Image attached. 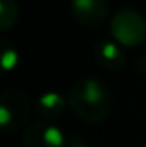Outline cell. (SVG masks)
Segmentation results:
<instances>
[{"label": "cell", "mask_w": 146, "mask_h": 147, "mask_svg": "<svg viewBox=\"0 0 146 147\" xmlns=\"http://www.w3.org/2000/svg\"><path fill=\"white\" fill-rule=\"evenodd\" d=\"M137 71L140 74H143V75H146V53H143L140 58L137 59Z\"/></svg>", "instance_id": "obj_10"}, {"label": "cell", "mask_w": 146, "mask_h": 147, "mask_svg": "<svg viewBox=\"0 0 146 147\" xmlns=\"http://www.w3.org/2000/svg\"><path fill=\"white\" fill-rule=\"evenodd\" d=\"M110 31L124 47H137L146 39V20L134 9H121L110 22Z\"/></svg>", "instance_id": "obj_3"}, {"label": "cell", "mask_w": 146, "mask_h": 147, "mask_svg": "<svg viewBox=\"0 0 146 147\" xmlns=\"http://www.w3.org/2000/svg\"><path fill=\"white\" fill-rule=\"evenodd\" d=\"M22 142L24 147H68L63 131L44 121L27 125Z\"/></svg>", "instance_id": "obj_4"}, {"label": "cell", "mask_w": 146, "mask_h": 147, "mask_svg": "<svg viewBox=\"0 0 146 147\" xmlns=\"http://www.w3.org/2000/svg\"><path fill=\"white\" fill-rule=\"evenodd\" d=\"M68 105L86 124H101L110 114L113 105L112 92L97 78H82L71 86Z\"/></svg>", "instance_id": "obj_1"}, {"label": "cell", "mask_w": 146, "mask_h": 147, "mask_svg": "<svg viewBox=\"0 0 146 147\" xmlns=\"http://www.w3.org/2000/svg\"><path fill=\"white\" fill-rule=\"evenodd\" d=\"M68 147H88V146H85L83 142L79 141V139H71V142L68 144Z\"/></svg>", "instance_id": "obj_11"}, {"label": "cell", "mask_w": 146, "mask_h": 147, "mask_svg": "<svg viewBox=\"0 0 146 147\" xmlns=\"http://www.w3.org/2000/svg\"><path fill=\"white\" fill-rule=\"evenodd\" d=\"M94 57H96V61L104 69H109V71L121 69L124 61H126V55L121 49V44L110 39H102L96 44Z\"/></svg>", "instance_id": "obj_6"}, {"label": "cell", "mask_w": 146, "mask_h": 147, "mask_svg": "<svg viewBox=\"0 0 146 147\" xmlns=\"http://www.w3.org/2000/svg\"><path fill=\"white\" fill-rule=\"evenodd\" d=\"M29 96L19 88H10L0 99V127L5 133H16L25 127L30 117Z\"/></svg>", "instance_id": "obj_2"}, {"label": "cell", "mask_w": 146, "mask_h": 147, "mask_svg": "<svg viewBox=\"0 0 146 147\" xmlns=\"http://www.w3.org/2000/svg\"><path fill=\"white\" fill-rule=\"evenodd\" d=\"M71 9L79 24L96 28L109 16V0H71Z\"/></svg>", "instance_id": "obj_5"}, {"label": "cell", "mask_w": 146, "mask_h": 147, "mask_svg": "<svg viewBox=\"0 0 146 147\" xmlns=\"http://www.w3.org/2000/svg\"><path fill=\"white\" fill-rule=\"evenodd\" d=\"M35 110L43 119L60 117L66 110V100L58 92H44L38 97Z\"/></svg>", "instance_id": "obj_7"}, {"label": "cell", "mask_w": 146, "mask_h": 147, "mask_svg": "<svg viewBox=\"0 0 146 147\" xmlns=\"http://www.w3.org/2000/svg\"><path fill=\"white\" fill-rule=\"evenodd\" d=\"M2 49H3V55H2L3 67H5V69L14 67V64H16V61H17V55H16L14 47H6V42H3L2 44Z\"/></svg>", "instance_id": "obj_9"}, {"label": "cell", "mask_w": 146, "mask_h": 147, "mask_svg": "<svg viewBox=\"0 0 146 147\" xmlns=\"http://www.w3.org/2000/svg\"><path fill=\"white\" fill-rule=\"evenodd\" d=\"M19 19V6L14 0H0V30L6 31L16 25Z\"/></svg>", "instance_id": "obj_8"}]
</instances>
